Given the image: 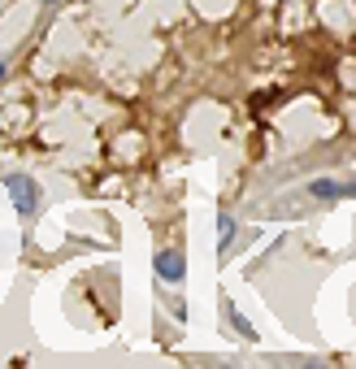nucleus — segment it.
Returning a JSON list of instances; mask_svg holds the SVG:
<instances>
[{
  "label": "nucleus",
  "mask_w": 356,
  "mask_h": 369,
  "mask_svg": "<svg viewBox=\"0 0 356 369\" xmlns=\"http://www.w3.org/2000/svg\"><path fill=\"white\" fill-rule=\"evenodd\" d=\"M5 191L13 195V209H18L22 217L35 213V183H31L27 174H5Z\"/></svg>",
  "instance_id": "nucleus-1"
},
{
  "label": "nucleus",
  "mask_w": 356,
  "mask_h": 369,
  "mask_svg": "<svg viewBox=\"0 0 356 369\" xmlns=\"http://www.w3.org/2000/svg\"><path fill=\"white\" fill-rule=\"evenodd\" d=\"M157 274H161L165 283H183V274H187V257L174 252V248L157 252Z\"/></svg>",
  "instance_id": "nucleus-2"
},
{
  "label": "nucleus",
  "mask_w": 356,
  "mask_h": 369,
  "mask_svg": "<svg viewBox=\"0 0 356 369\" xmlns=\"http://www.w3.org/2000/svg\"><path fill=\"white\" fill-rule=\"evenodd\" d=\"M309 195H317V200H339V195H343V183L317 179V183H309Z\"/></svg>",
  "instance_id": "nucleus-3"
},
{
  "label": "nucleus",
  "mask_w": 356,
  "mask_h": 369,
  "mask_svg": "<svg viewBox=\"0 0 356 369\" xmlns=\"http://www.w3.org/2000/svg\"><path fill=\"white\" fill-rule=\"evenodd\" d=\"M231 239H235V217L231 213H217V248L226 252V248H231Z\"/></svg>",
  "instance_id": "nucleus-4"
},
{
  "label": "nucleus",
  "mask_w": 356,
  "mask_h": 369,
  "mask_svg": "<svg viewBox=\"0 0 356 369\" xmlns=\"http://www.w3.org/2000/svg\"><path fill=\"white\" fill-rule=\"evenodd\" d=\"M226 322H231V326H235V330H239V335H243V339H252V326H248V317H239V313H235V304H231V300H226Z\"/></svg>",
  "instance_id": "nucleus-5"
},
{
  "label": "nucleus",
  "mask_w": 356,
  "mask_h": 369,
  "mask_svg": "<svg viewBox=\"0 0 356 369\" xmlns=\"http://www.w3.org/2000/svg\"><path fill=\"white\" fill-rule=\"evenodd\" d=\"M343 195H356V179H352V183H343Z\"/></svg>",
  "instance_id": "nucleus-6"
},
{
  "label": "nucleus",
  "mask_w": 356,
  "mask_h": 369,
  "mask_svg": "<svg viewBox=\"0 0 356 369\" xmlns=\"http://www.w3.org/2000/svg\"><path fill=\"white\" fill-rule=\"evenodd\" d=\"M5 74H9V65H5V61H0V83H5Z\"/></svg>",
  "instance_id": "nucleus-7"
},
{
  "label": "nucleus",
  "mask_w": 356,
  "mask_h": 369,
  "mask_svg": "<svg viewBox=\"0 0 356 369\" xmlns=\"http://www.w3.org/2000/svg\"><path fill=\"white\" fill-rule=\"evenodd\" d=\"M44 5H57V0H44Z\"/></svg>",
  "instance_id": "nucleus-8"
}]
</instances>
